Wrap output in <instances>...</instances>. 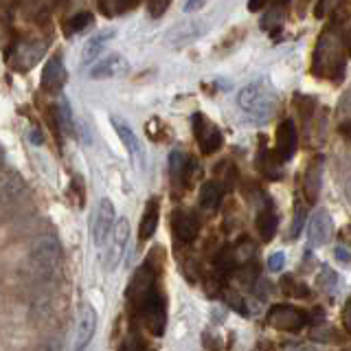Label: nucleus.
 <instances>
[{
    "instance_id": "obj_36",
    "label": "nucleus",
    "mask_w": 351,
    "mask_h": 351,
    "mask_svg": "<svg viewBox=\"0 0 351 351\" xmlns=\"http://www.w3.org/2000/svg\"><path fill=\"white\" fill-rule=\"evenodd\" d=\"M332 7H334L332 0H318L316 7H314V16H316V18H325V16L329 14V9H332Z\"/></svg>"
},
{
    "instance_id": "obj_5",
    "label": "nucleus",
    "mask_w": 351,
    "mask_h": 351,
    "mask_svg": "<svg viewBox=\"0 0 351 351\" xmlns=\"http://www.w3.org/2000/svg\"><path fill=\"white\" fill-rule=\"evenodd\" d=\"M307 323V312L290 303H277L268 310V325L285 334H299Z\"/></svg>"
},
{
    "instance_id": "obj_34",
    "label": "nucleus",
    "mask_w": 351,
    "mask_h": 351,
    "mask_svg": "<svg viewBox=\"0 0 351 351\" xmlns=\"http://www.w3.org/2000/svg\"><path fill=\"white\" fill-rule=\"evenodd\" d=\"M303 217H305V213H303V208H301V202H296V206H294V224H292V237H299L301 228H303Z\"/></svg>"
},
{
    "instance_id": "obj_15",
    "label": "nucleus",
    "mask_w": 351,
    "mask_h": 351,
    "mask_svg": "<svg viewBox=\"0 0 351 351\" xmlns=\"http://www.w3.org/2000/svg\"><path fill=\"white\" fill-rule=\"evenodd\" d=\"M195 169V162L186 152L182 149H173L169 154V173H171V182L173 186H184L191 184V176Z\"/></svg>"
},
{
    "instance_id": "obj_6",
    "label": "nucleus",
    "mask_w": 351,
    "mask_h": 351,
    "mask_svg": "<svg viewBox=\"0 0 351 351\" xmlns=\"http://www.w3.org/2000/svg\"><path fill=\"white\" fill-rule=\"evenodd\" d=\"M117 224V211H114V204L110 197H101L97 202V208L93 213V222H90V233H93V241L97 248H104L108 235L112 233V228Z\"/></svg>"
},
{
    "instance_id": "obj_43",
    "label": "nucleus",
    "mask_w": 351,
    "mask_h": 351,
    "mask_svg": "<svg viewBox=\"0 0 351 351\" xmlns=\"http://www.w3.org/2000/svg\"><path fill=\"white\" fill-rule=\"evenodd\" d=\"M345 44H347V51H349V55H351V31L347 33V40H345Z\"/></svg>"
},
{
    "instance_id": "obj_19",
    "label": "nucleus",
    "mask_w": 351,
    "mask_h": 351,
    "mask_svg": "<svg viewBox=\"0 0 351 351\" xmlns=\"http://www.w3.org/2000/svg\"><path fill=\"white\" fill-rule=\"evenodd\" d=\"M27 191L25 178L18 171H7L0 176V204H14Z\"/></svg>"
},
{
    "instance_id": "obj_3",
    "label": "nucleus",
    "mask_w": 351,
    "mask_h": 351,
    "mask_svg": "<svg viewBox=\"0 0 351 351\" xmlns=\"http://www.w3.org/2000/svg\"><path fill=\"white\" fill-rule=\"evenodd\" d=\"M60 261H62V246H60V239L55 235L47 233L33 241L31 252H29V266L38 279L51 277V274L58 270Z\"/></svg>"
},
{
    "instance_id": "obj_30",
    "label": "nucleus",
    "mask_w": 351,
    "mask_h": 351,
    "mask_svg": "<svg viewBox=\"0 0 351 351\" xmlns=\"http://www.w3.org/2000/svg\"><path fill=\"white\" fill-rule=\"evenodd\" d=\"M233 248H235L237 263H246V261H250L252 255H255V244H252V241L246 239V237H244V239H239Z\"/></svg>"
},
{
    "instance_id": "obj_16",
    "label": "nucleus",
    "mask_w": 351,
    "mask_h": 351,
    "mask_svg": "<svg viewBox=\"0 0 351 351\" xmlns=\"http://www.w3.org/2000/svg\"><path fill=\"white\" fill-rule=\"evenodd\" d=\"M321 186H323V156H314L303 173V195L310 204L318 200Z\"/></svg>"
},
{
    "instance_id": "obj_38",
    "label": "nucleus",
    "mask_w": 351,
    "mask_h": 351,
    "mask_svg": "<svg viewBox=\"0 0 351 351\" xmlns=\"http://www.w3.org/2000/svg\"><path fill=\"white\" fill-rule=\"evenodd\" d=\"M334 255H336V259H338V261H343V263H351V252H349L345 246H338V248L334 250Z\"/></svg>"
},
{
    "instance_id": "obj_8",
    "label": "nucleus",
    "mask_w": 351,
    "mask_h": 351,
    "mask_svg": "<svg viewBox=\"0 0 351 351\" xmlns=\"http://www.w3.org/2000/svg\"><path fill=\"white\" fill-rule=\"evenodd\" d=\"M128 239H130V224L128 219H117V224L112 228V233L108 235V244H106V255H104V263H106V270H117V266L123 259V252L128 246Z\"/></svg>"
},
{
    "instance_id": "obj_17",
    "label": "nucleus",
    "mask_w": 351,
    "mask_h": 351,
    "mask_svg": "<svg viewBox=\"0 0 351 351\" xmlns=\"http://www.w3.org/2000/svg\"><path fill=\"white\" fill-rule=\"evenodd\" d=\"M97 329V310L90 303H84L77 318V332H75V349H86L93 340Z\"/></svg>"
},
{
    "instance_id": "obj_23",
    "label": "nucleus",
    "mask_w": 351,
    "mask_h": 351,
    "mask_svg": "<svg viewBox=\"0 0 351 351\" xmlns=\"http://www.w3.org/2000/svg\"><path fill=\"white\" fill-rule=\"evenodd\" d=\"M224 184L219 180H208L202 184L200 189V204L202 208H206V211H215V208H219V204H222L224 200Z\"/></svg>"
},
{
    "instance_id": "obj_31",
    "label": "nucleus",
    "mask_w": 351,
    "mask_h": 351,
    "mask_svg": "<svg viewBox=\"0 0 351 351\" xmlns=\"http://www.w3.org/2000/svg\"><path fill=\"white\" fill-rule=\"evenodd\" d=\"M296 106H299V112L305 121H310V117L314 114V108H316V99L314 97H307V95H296Z\"/></svg>"
},
{
    "instance_id": "obj_18",
    "label": "nucleus",
    "mask_w": 351,
    "mask_h": 351,
    "mask_svg": "<svg viewBox=\"0 0 351 351\" xmlns=\"http://www.w3.org/2000/svg\"><path fill=\"white\" fill-rule=\"evenodd\" d=\"M66 80H69V73H66L62 55H53L42 71V88L47 93H60Z\"/></svg>"
},
{
    "instance_id": "obj_7",
    "label": "nucleus",
    "mask_w": 351,
    "mask_h": 351,
    "mask_svg": "<svg viewBox=\"0 0 351 351\" xmlns=\"http://www.w3.org/2000/svg\"><path fill=\"white\" fill-rule=\"evenodd\" d=\"M191 123H193V136H195L204 156H211V154H215L219 147H222V143H224L222 132H219V128L215 123H211L202 112H195Z\"/></svg>"
},
{
    "instance_id": "obj_39",
    "label": "nucleus",
    "mask_w": 351,
    "mask_h": 351,
    "mask_svg": "<svg viewBox=\"0 0 351 351\" xmlns=\"http://www.w3.org/2000/svg\"><path fill=\"white\" fill-rule=\"evenodd\" d=\"M204 5H206V0H186V5H184V11H186V14H193V11L202 9Z\"/></svg>"
},
{
    "instance_id": "obj_1",
    "label": "nucleus",
    "mask_w": 351,
    "mask_h": 351,
    "mask_svg": "<svg viewBox=\"0 0 351 351\" xmlns=\"http://www.w3.org/2000/svg\"><path fill=\"white\" fill-rule=\"evenodd\" d=\"M237 104L246 117L257 121V123H266L277 112L279 95L268 80H257L241 88L237 95Z\"/></svg>"
},
{
    "instance_id": "obj_12",
    "label": "nucleus",
    "mask_w": 351,
    "mask_h": 351,
    "mask_svg": "<svg viewBox=\"0 0 351 351\" xmlns=\"http://www.w3.org/2000/svg\"><path fill=\"white\" fill-rule=\"evenodd\" d=\"M296 149H299V134H296V125L292 119H285L279 123L277 128V147H274V152H277V156L288 162L294 158Z\"/></svg>"
},
{
    "instance_id": "obj_9",
    "label": "nucleus",
    "mask_w": 351,
    "mask_h": 351,
    "mask_svg": "<svg viewBox=\"0 0 351 351\" xmlns=\"http://www.w3.org/2000/svg\"><path fill=\"white\" fill-rule=\"evenodd\" d=\"M110 123L114 125V132L119 134L121 143L125 145V149H128V154H130L132 162H134V167H136L138 171H143V169H145V149H143V143H141V138L136 136V132L130 128V123H125V121H123V119H119V117H112V119H110Z\"/></svg>"
},
{
    "instance_id": "obj_42",
    "label": "nucleus",
    "mask_w": 351,
    "mask_h": 351,
    "mask_svg": "<svg viewBox=\"0 0 351 351\" xmlns=\"http://www.w3.org/2000/svg\"><path fill=\"white\" fill-rule=\"evenodd\" d=\"M268 5V0H250L248 3V11H259Z\"/></svg>"
},
{
    "instance_id": "obj_22",
    "label": "nucleus",
    "mask_w": 351,
    "mask_h": 351,
    "mask_svg": "<svg viewBox=\"0 0 351 351\" xmlns=\"http://www.w3.org/2000/svg\"><path fill=\"white\" fill-rule=\"evenodd\" d=\"M114 29H108V31H101V33H97V36H93L90 40L86 42V47H84V53H82V64H93L99 55H101L106 51V47L110 44V40L114 38Z\"/></svg>"
},
{
    "instance_id": "obj_14",
    "label": "nucleus",
    "mask_w": 351,
    "mask_h": 351,
    "mask_svg": "<svg viewBox=\"0 0 351 351\" xmlns=\"http://www.w3.org/2000/svg\"><path fill=\"white\" fill-rule=\"evenodd\" d=\"M128 73H130V62L123 55L112 53L101 62H97L88 75H90V80H114V77H123Z\"/></svg>"
},
{
    "instance_id": "obj_21",
    "label": "nucleus",
    "mask_w": 351,
    "mask_h": 351,
    "mask_svg": "<svg viewBox=\"0 0 351 351\" xmlns=\"http://www.w3.org/2000/svg\"><path fill=\"white\" fill-rule=\"evenodd\" d=\"M158 219H160V202H158V197H152L145 204V211H143V217H141V226H138L141 241H147L154 237V233H156V228H158Z\"/></svg>"
},
{
    "instance_id": "obj_20",
    "label": "nucleus",
    "mask_w": 351,
    "mask_h": 351,
    "mask_svg": "<svg viewBox=\"0 0 351 351\" xmlns=\"http://www.w3.org/2000/svg\"><path fill=\"white\" fill-rule=\"evenodd\" d=\"M202 31H204V27L197 25V22H182V25L173 27L167 33V44H169V47H176V49L186 47V44H191V42H195L197 38H200Z\"/></svg>"
},
{
    "instance_id": "obj_32",
    "label": "nucleus",
    "mask_w": 351,
    "mask_h": 351,
    "mask_svg": "<svg viewBox=\"0 0 351 351\" xmlns=\"http://www.w3.org/2000/svg\"><path fill=\"white\" fill-rule=\"evenodd\" d=\"M222 296H224L226 305H228V307H233L235 312H239V314H246V312H248V310H246V303H244V299H241V296H239L235 290H226Z\"/></svg>"
},
{
    "instance_id": "obj_44",
    "label": "nucleus",
    "mask_w": 351,
    "mask_h": 351,
    "mask_svg": "<svg viewBox=\"0 0 351 351\" xmlns=\"http://www.w3.org/2000/svg\"><path fill=\"white\" fill-rule=\"evenodd\" d=\"M3 162H5V149L0 147V167H3Z\"/></svg>"
},
{
    "instance_id": "obj_25",
    "label": "nucleus",
    "mask_w": 351,
    "mask_h": 351,
    "mask_svg": "<svg viewBox=\"0 0 351 351\" xmlns=\"http://www.w3.org/2000/svg\"><path fill=\"white\" fill-rule=\"evenodd\" d=\"M318 285H321V290L327 294H336V290L340 288V277L327 266V263H323L321 272H318Z\"/></svg>"
},
{
    "instance_id": "obj_2",
    "label": "nucleus",
    "mask_w": 351,
    "mask_h": 351,
    "mask_svg": "<svg viewBox=\"0 0 351 351\" xmlns=\"http://www.w3.org/2000/svg\"><path fill=\"white\" fill-rule=\"evenodd\" d=\"M312 73L325 80H343L345 73V49L334 29H325L316 42Z\"/></svg>"
},
{
    "instance_id": "obj_10",
    "label": "nucleus",
    "mask_w": 351,
    "mask_h": 351,
    "mask_svg": "<svg viewBox=\"0 0 351 351\" xmlns=\"http://www.w3.org/2000/svg\"><path fill=\"white\" fill-rule=\"evenodd\" d=\"M44 53H47V42H42V40L20 42L14 58H11V69L18 73H27L44 58Z\"/></svg>"
},
{
    "instance_id": "obj_28",
    "label": "nucleus",
    "mask_w": 351,
    "mask_h": 351,
    "mask_svg": "<svg viewBox=\"0 0 351 351\" xmlns=\"http://www.w3.org/2000/svg\"><path fill=\"white\" fill-rule=\"evenodd\" d=\"M281 290L288 296H310V288L305 283H299L292 274H285L281 279Z\"/></svg>"
},
{
    "instance_id": "obj_35",
    "label": "nucleus",
    "mask_w": 351,
    "mask_h": 351,
    "mask_svg": "<svg viewBox=\"0 0 351 351\" xmlns=\"http://www.w3.org/2000/svg\"><path fill=\"white\" fill-rule=\"evenodd\" d=\"M283 263H285L283 252H274V255H270V259H268V270L270 272H279L283 268Z\"/></svg>"
},
{
    "instance_id": "obj_27",
    "label": "nucleus",
    "mask_w": 351,
    "mask_h": 351,
    "mask_svg": "<svg viewBox=\"0 0 351 351\" xmlns=\"http://www.w3.org/2000/svg\"><path fill=\"white\" fill-rule=\"evenodd\" d=\"M90 22H93V14H90V11H80V14H75L64 25V33H66V36H75V33H80L86 27H90Z\"/></svg>"
},
{
    "instance_id": "obj_45",
    "label": "nucleus",
    "mask_w": 351,
    "mask_h": 351,
    "mask_svg": "<svg viewBox=\"0 0 351 351\" xmlns=\"http://www.w3.org/2000/svg\"><path fill=\"white\" fill-rule=\"evenodd\" d=\"M347 193H349V200H351V182H347Z\"/></svg>"
},
{
    "instance_id": "obj_13",
    "label": "nucleus",
    "mask_w": 351,
    "mask_h": 351,
    "mask_svg": "<svg viewBox=\"0 0 351 351\" xmlns=\"http://www.w3.org/2000/svg\"><path fill=\"white\" fill-rule=\"evenodd\" d=\"M332 235H334L332 215L325 208H318L310 219V226H307V241H310V246H325L332 239Z\"/></svg>"
},
{
    "instance_id": "obj_11",
    "label": "nucleus",
    "mask_w": 351,
    "mask_h": 351,
    "mask_svg": "<svg viewBox=\"0 0 351 351\" xmlns=\"http://www.w3.org/2000/svg\"><path fill=\"white\" fill-rule=\"evenodd\" d=\"M171 230L173 237L182 244H191L200 235V217L189 208H176L171 215Z\"/></svg>"
},
{
    "instance_id": "obj_24",
    "label": "nucleus",
    "mask_w": 351,
    "mask_h": 351,
    "mask_svg": "<svg viewBox=\"0 0 351 351\" xmlns=\"http://www.w3.org/2000/svg\"><path fill=\"white\" fill-rule=\"evenodd\" d=\"M255 226H257L259 237H261L263 241H272L274 235H277V228H279V217H277V213L272 211V208L263 206L261 211L257 213Z\"/></svg>"
},
{
    "instance_id": "obj_37",
    "label": "nucleus",
    "mask_w": 351,
    "mask_h": 351,
    "mask_svg": "<svg viewBox=\"0 0 351 351\" xmlns=\"http://www.w3.org/2000/svg\"><path fill=\"white\" fill-rule=\"evenodd\" d=\"M340 318H343V327L351 334V296L345 301V305H343V314H340Z\"/></svg>"
},
{
    "instance_id": "obj_40",
    "label": "nucleus",
    "mask_w": 351,
    "mask_h": 351,
    "mask_svg": "<svg viewBox=\"0 0 351 351\" xmlns=\"http://www.w3.org/2000/svg\"><path fill=\"white\" fill-rule=\"evenodd\" d=\"M73 189L77 191V197H80V206L84 204V182L80 176H75V180H73Z\"/></svg>"
},
{
    "instance_id": "obj_4",
    "label": "nucleus",
    "mask_w": 351,
    "mask_h": 351,
    "mask_svg": "<svg viewBox=\"0 0 351 351\" xmlns=\"http://www.w3.org/2000/svg\"><path fill=\"white\" fill-rule=\"evenodd\" d=\"M132 314H134V318H138L143 327H145L152 336L160 338L165 334V327H167V299H165V294L156 288L145 299V303Z\"/></svg>"
},
{
    "instance_id": "obj_29",
    "label": "nucleus",
    "mask_w": 351,
    "mask_h": 351,
    "mask_svg": "<svg viewBox=\"0 0 351 351\" xmlns=\"http://www.w3.org/2000/svg\"><path fill=\"white\" fill-rule=\"evenodd\" d=\"M55 121H58V125L64 130V132H75V125H73V112H71V106L69 101H62L55 110Z\"/></svg>"
},
{
    "instance_id": "obj_33",
    "label": "nucleus",
    "mask_w": 351,
    "mask_h": 351,
    "mask_svg": "<svg viewBox=\"0 0 351 351\" xmlns=\"http://www.w3.org/2000/svg\"><path fill=\"white\" fill-rule=\"evenodd\" d=\"M167 7H169V0H149L147 3L152 18H160L165 11H167Z\"/></svg>"
},
{
    "instance_id": "obj_41",
    "label": "nucleus",
    "mask_w": 351,
    "mask_h": 351,
    "mask_svg": "<svg viewBox=\"0 0 351 351\" xmlns=\"http://www.w3.org/2000/svg\"><path fill=\"white\" fill-rule=\"evenodd\" d=\"M338 132H340V136H343L345 141H351V119L345 121V123H340L338 125Z\"/></svg>"
},
{
    "instance_id": "obj_26",
    "label": "nucleus",
    "mask_w": 351,
    "mask_h": 351,
    "mask_svg": "<svg viewBox=\"0 0 351 351\" xmlns=\"http://www.w3.org/2000/svg\"><path fill=\"white\" fill-rule=\"evenodd\" d=\"M132 7H134V0H99V9H101V14L108 18L125 14Z\"/></svg>"
}]
</instances>
